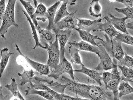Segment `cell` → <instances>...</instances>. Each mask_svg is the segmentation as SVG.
<instances>
[{"label": "cell", "mask_w": 133, "mask_h": 100, "mask_svg": "<svg viewBox=\"0 0 133 100\" xmlns=\"http://www.w3.org/2000/svg\"><path fill=\"white\" fill-rule=\"evenodd\" d=\"M62 78L63 81L68 85L66 88L68 90L83 98L91 100H108L112 99L113 96L111 91L102 86L78 83L64 76Z\"/></svg>", "instance_id": "cell-1"}, {"label": "cell", "mask_w": 133, "mask_h": 100, "mask_svg": "<svg viewBox=\"0 0 133 100\" xmlns=\"http://www.w3.org/2000/svg\"><path fill=\"white\" fill-rule=\"evenodd\" d=\"M105 41H100L98 45L101 44L104 46L108 54L112 58L114 63L117 65V61H120L124 57L125 53L122 42L113 39L111 40L107 34H104Z\"/></svg>", "instance_id": "cell-2"}, {"label": "cell", "mask_w": 133, "mask_h": 100, "mask_svg": "<svg viewBox=\"0 0 133 100\" xmlns=\"http://www.w3.org/2000/svg\"><path fill=\"white\" fill-rule=\"evenodd\" d=\"M16 0H9L5 12L2 17V23L0 29V34L2 37L5 39V34L11 26L18 27L15 22V7Z\"/></svg>", "instance_id": "cell-3"}, {"label": "cell", "mask_w": 133, "mask_h": 100, "mask_svg": "<svg viewBox=\"0 0 133 100\" xmlns=\"http://www.w3.org/2000/svg\"><path fill=\"white\" fill-rule=\"evenodd\" d=\"M65 49L60 51V63L56 68L51 71L48 76L57 79L63 74H68L72 80H75L74 70L71 63L66 59L65 55Z\"/></svg>", "instance_id": "cell-4"}, {"label": "cell", "mask_w": 133, "mask_h": 100, "mask_svg": "<svg viewBox=\"0 0 133 100\" xmlns=\"http://www.w3.org/2000/svg\"><path fill=\"white\" fill-rule=\"evenodd\" d=\"M30 85L38 90L48 91L53 96L55 100H81V98L78 97H73L64 93L57 92L52 90L42 82H40L37 77H34L32 83H30Z\"/></svg>", "instance_id": "cell-5"}, {"label": "cell", "mask_w": 133, "mask_h": 100, "mask_svg": "<svg viewBox=\"0 0 133 100\" xmlns=\"http://www.w3.org/2000/svg\"><path fill=\"white\" fill-rule=\"evenodd\" d=\"M100 52L98 57L100 62L95 70L98 71H107L117 67V65L115 64L112 58L108 54L104 46L99 44L98 45Z\"/></svg>", "instance_id": "cell-6"}, {"label": "cell", "mask_w": 133, "mask_h": 100, "mask_svg": "<svg viewBox=\"0 0 133 100\" xmlns=\"http://www.w3.org/2000/svg\"><path fill=\"white\" fill-rule=\"evenodd\" d=\"M58 41L56 36L55 41L51 45L46 47L48 54V58L46 65L49 66L50 71L55 70L60 63V51Z\"/></svg>", "instance_id": "cell-7"}, {"label": "cell", "mask_w": 133, "mask_h": 100, "mask_svg": "<svg viewBox=\"0 0 133 100\" xmlns=\"http://www.w3.org/2000/svg\"><path fill=\"white\" fill-rule=\"evenodd\" d=\"M77 11L70 14L54 25L52 30L54 32L60 30L75 29L78 28V20L75 15Z\"/></svg>", "instance_id": "cell-8"}, {"label": "cell", "mask_w": 133, "mask_h": 100, "mask_svg": "<svg viewBox=\"0 0 133 100\" xmlns=\"http://www.w3.org/2000/svg\"><path fill=\"white\" fill-rule=\"evenodd\" d=\"M15 47L17 51L20 55L23 57L26 61L31 66L42 75L48 76L50 73V70L49 66L47 65L43 64L34 61L22 53L19 46L16 44H15Z\"/></svg>", "instance_id": "cell-9"}, {"label": "cell", "mask_w": 133, "mask_h": 100, "mask_svg": "<svg viewBox=\"0 0 133 100\" xmlns=\"http://www.w3.org/2000/svg\"><path fill=\"white\" fill-rule=\"evenodd\" d=\"M121 80L119 72L116 73L114 77L104 83L105 88L112 93L115 100H121L119 97L118 88Z\"/></svg>", "instance_id": "cell-10"}, {"label": "cell", "mask_w": 133, "mask_h": 100, "mask_svg": "<svg viewBox=\"0 0 133 100\" xmlns=\"http://www.w3.org/2000/svg\"><path fill=\"white\" fill-rule=\"evenodd\" d=\"M36 29L39 36L40 43L44 47H46L55 41L56 35L50 30L43 29L40 26Z\"/></svg>", "instance_id": "cell-11"}, {"label": "cell", "mask_w": 133, "mask_h": 100, "mask_svg": "<svg viewBox=\"0 0 133 100\" xmlns=\"http://www.w3.org/2000/svg\"><path fill=\"white\" fill-rule=\"evenodd\" d=\"M77 19L78 20V28L89 32L91 31L95 32L98 24L101 23L102 21V18L94 21L87 19H79L78 18Z\"/></svg>", "instance_id": "cell-12"}, {"label": "cell", "mask_w": 133, "mask_h": 100, "mask_svg": "<svg viewBox=\"0 0 133 100\" xmlns=\"http://www.w3.org/2000/svg\"><path fill=\"white\" fill-rule=\"evenodd\" d=\"M109 15L110 18L107 16L104 17V19L106 21H109L116 29L125 34H129L127 30V24L125 22L126 20L129 19L128 17H125L122 18H118L110 13H109Z\"/></svg>", "instance_id": "cell-13"}, {"label": "cell", "mask_w": 133, "mask_h": 100, "mask_svg": "<svg viewBox=\"0 0 133 100\" xmlns=\"http://www.w3.org/2000/svg\"><path fill=\"white\" fill-rule=\"evenodd\" d=\"M74 72H79L87 75L90 78L93 80L100 86H102V72H99L96 70H91L87 68L85 66L82 67V68L79 70H74Z\"/></svg>", "instance_id": "cell-14"}, {"label": "cell", "mask_w": 133, "mask_h": 100, "mask_svg": "<svg viewBox=\"0 0 133 100\" xmlns=\"http://www.w3.org/2000/svg\"><path fill=\"white\" fill-rule=\"evenodd\" d=\"M69 45L74 46L79 51H87L93 52L98 56L99 55L100 49L98 46H94L86 42L81 40L79 42L73 41L68 42Z\"/></svg>", "instance_id": "cell-15"}, {"label": "cell", "mask_w": 133, "mask_h": 100, "mask_svg": "<svg viewBox=\"0 0 133 100\" xmlns=\"http://www.w3.org/2000/svg\"><path fill=\"white\" fill-rule=\"evenodd\" d=\"M104 23H99L97 29L95 32H103L107 34L111 40L120 33L116 30V28L109 21H106Z\"/></svg>", "instance_id": "cell-16"}, {"label": "cell", "mask_w": 133, "mask_h": 100, "mask_svg": "<svg viewBox=\"0 0 133 100\" xmlns=\"http://www.w3.org/2000/svg\"><path fill=\"white\" fill-rule=\"evenodd\" d=\"M61 2V1H58L47 9L45 16V17L48 20L49 23L47 27V30H51L53 29L54 26V20L57 9Z\"/></svg>", "instance_id": "cell-17"}, {"label": "cell", "mask_w": 133, "mask_h": 100, "mask_svg": "<svg viewBox=\"0 0 133 100\" xmlns=\"http://www.w3.org/2000/svg\"><path fill=\"white\" fill-rule=\"evenodd\" d=\"M63 3L59 10L56 15L54 20V25L58 23L64 18L68 16L70 14L67 11V5L69 4L70 5H75L76 1H68V0H61Z\"/></svg>", "instance_id": "cell-18"}, {"label": "cell", "mask_w": 133, "mask_h": 100, "mask_svg": "<svg viewBox=\"0 0 133 100\" xmlns=\"http://www.w3.org/2000/svg\"><path fill=\"white\" fill-rule=\"evenodd\" d=\"M79 33V36L83 41L89 43L94 46H98V44L96 42V40H98L100 41H104L103 39L98 36V35H95L91 34L90 32L83 30L79 28L76 29Z\"/></svg>", "instance_id": "cell-19"}, {"label": "cell", "mask_w": 133, "mask_h": 100, "mask_svg": "<svg viewBox=\"0 0 133 100\" xmlns=\"http://www.w3.org/2000/svg\"><path fill=\"white\" fill-rule=\"evenodd\" d=\"M57 37L58 42L60 44V51L65 49V46L70 36L71 31L70 29L60 30L54 32Z\"/></svg>", "instance_id": "cell-20"}, {"label": "cell", "mask_w": 133, "mask_h": 100, "mask_svg": "<svg viewBox=\"0 0 133 100\" xmlns=\"http://www.w3.org/2000/svg\"><path fill=\"white\" fill-rule=\"evenodd\" d=\"M25 96L31 95H36L41 96L47 100H55L50 93L46 90H38L32 86L28 87L25 90Z\"/></svg>", "instance_id": "cell-21"}, {"label": "cell", "mask_w": 133, "mask_h": 100, "mask_svg": "<svg viewBox=\"0 0 133 100\" xmlns=\"http://www.w3.org/2000/svg\"><path fill=\"white\" fill-rule=\"evenodd\" d=\"M14 53L8 52V48H5L1 50V61L0 63V77H2V74L6 67L9 61L10 57Z\"/></svg>", "instance_id": "cell-22"}, {"label": "cell", "mask_w": 133, "mask_h": 100, "mask_svg": "<svg viewBox=\"0 0 133 100\" xmlns=\"http://www.w3.org/2000/svg\"><path fill=\"white\" fill-rule=\"evenodd\" d=\"M23 12L26 18L27 21L29 22L31 28L32 32V34H33V37L34 38V40H35V46L33 48V49H35L37 47H40L41 48L44 49H47L46 47H44L42 46L40 43L38 37L37 32V29L36 28L35 25L33 23L30 17L27 13L24 10H23Z\"/></svg>", "instance_id": "cell-23"}, {"label": "cell", "mask_w": 133, "mask_h": 100, "mask_svg": "<svg viewBox=\"0 0 133 100\" xmlns=\"http://www.w3.org/2000/svg\"><path fill=\"white\" fill-rule=\"evenodd\" d=\"M5 88L11 92L13 96L18 100H26L20 92L18 88L16 80L14 78H11V82L9 84H6Z\"/></svg>", "instance_id": "cell-24"}, {"label": "cell", "mask_w": 133, "mask_h": 100, "mask_svg": "<svg viewBox=\"0 0 133 100\" xmlns=\"http://www.w3.org/2000/svg\"><path fill=\"white\" fill-rule=\"evenodd\" d=\"M18 75L21 77L20 85L23 86L27 83H32L35 77V72L32 70H24L23 73H21L18 72Z\"/></svg>", "instance_id": "cell-25"}, {"label": "cell", "mask_w": 133, "mask_h": 100, "mask_svg": "<svg viewBox=\"0 0 133 100\" xmlns=\"http://www.w3.org/2000/svg\"><path fill=\"white\" fill-rule=\"evenodd\" d=\"M91 6L89 9V12L91 16L98 18L102 16V7L98 0H93L91 2Z\"/></svg>", "instance_id": "cell-26"}, {"label": "cell", "mask_w": 133, "mask_h": 100, "mask_svg": "<svg viewBox=\"0 0 133 100\" xmlns=\"http://www.w3.org/2000/svg\"><path fill=\"white\" fill-rule=\"evenodd\" d=\"M122 72L121 78L126 82H133V69L127 67L117 65Z\"/></svg>", "instance_id": "cell-27"}, {"label": "cell", "mask_w": 133, "mask_h": 100, "mask_svg": "<svg viewBox=\"0 0 133 100\" xmlns=\"http://www.w3.org/2000/svg\"><path fill=\"white\" fill-rule=\"evenodd\" d=\"M118 90L119 97L122 96L133 93V87L130 85L129 82L121 80L119 85Z\"/></svg>", "instance_id": "cell-28"}, {"label": "cell", "mask_w": 133, "mask_h": 100, "mask_svg": "<svg viewBox=\"0 0 133 100\" xmlns=\"http://www.w3.org/2000/svg\"><path fill=\"white\" fill-rule=\"evenodd\" d=\"M69 46V52L71 57V62L80 65L82 67L85 66L82 62L81 58L79 54V50L74 46L71 45Z\"/></svg>", "instance_id": "cell-29"}, {"label": "cell", "mask_w": 133, "mask_h": 100, "mask_svg": "<svg viewBox=\"0 0 133 100\" xmlns=\"http://www.w3.org/2000/svg\"><path fill=\"white\" fill-rule=\"evenodd\" d=\"M113 39L116 41L133 46V36L129 34L119 33Z\"/></svg>", "instance_id": "cell-30"}, {"label": "cell", "mask_w": 133, "mask_h": 100, "mask_svg": "<svg viewBox=\"0 0 133 100\" xmlns=\"http://www.w3.org/2000/svg\"><path fill=\"white\" fill-rule=\"evenodd\" d=\"M46 11L47 9L43 3H40L37 7L33 16L36 18H37L45 17Z\"/></svg>", "instance_id": "cell-31"}, {"label": "cell", "mask_w": 133, "mask_h": 100, "mask_svg": "<svg viewBox=\"0 0 133 100\" xmlns=\"http://www.w3.org/2000/svg\"><path fill=\"white\" fill-rule=\"evenodd\" d=\"M114 9L117 12L123 14L128 18L133 20V8L132 7H126L123 8H116Z\"/></svg>", "instance_id": "cell-32"}, {"label": "cell", "mask_w": 133, "mask_h": 100, "mask_svg": "<svg viewBox=\"0 0 133 100\" xmlns=\"http://www.w3.org/2000/svg\"><path fill=\"white\" fill-rule=\"evenodd\" d=\"M119 65L133 69V58L130 56L125 54L123 59L119 61Z\"/></svg>", "instance_id": "cell-33"}, {"label": "cell", "mask_w": 133, "mask_h": 100, "mask_svg": "<svg viewBox=\"0 0 133 100\" xmlns=\"http://www.w3.org/2000/svg\"><path fill=\"white\" fill-rule=\"evenodd\" d=\"M5 1L1 0L0 2V19L2 20V17L5 12L6 8H5Z\"/></svg>", "instance_id": "cell-34"}, {"label": "cell", "mask_w": 133, "mask_h": 100, "mask_svg": "<svg viewBox=\"0 0 133 100\" xmlns=\"http://www.w3.org/2000/svg\"><path fill=\"white\" fill-rule=\"evenodd\" d=\"M2 89L3 87L1 85L0 87V100H11V99L13 96L12 95L8 94L5 96L3 95L2 92Z\"/></svg>", "instance_id": "cell-35"}, {"label": "cell", "mask_w": 133, "mask_h": 100, "mask_svg": "<svg viewBox=\"0 0 133 100\" xmlns=\"http://www.w3.org/2000/svg\"><path fill=\"white\" fill-rule=\"evenodd\" d=\"M115 1L123 3L126 7H132L133 0H117Z\"/></svg>", "instance_id": "cell-36"}, {"label": "cell", "mask_w": 133, "mask_h": 100, "mask_svg": "<svg viewBox=\"0 0 133 100\" xmlns=\"http://www.w3.org/2000/svg\"><path fill=\"white\" fill-rule=\"evenodd\" d=\"M126 27L127 28L133 30V20H132L130 22L127 24Z\"/></svg>", "instance_id": "cell-37"}, {"label": "cell", "mask_w": 133, "mask_h": 100, "mask_svg": "<svg viewBox=\"0 0 133 100\" xmlns=\"http://www.w3.org/2000/svg\"><path fill=\"white\" fill-rule=\"evenodd\" d=\"M81 100H91V99H88L87 98H81Z\"/></svg>", "instance_id": "cell-38"}, {"label": "cell", "mask_w": 133, "mask_h": 100, "mask_svg": "<svg viewBox=\"0 0 133 100\" xmlns=\"http://www.w3.org/2000/svg\"><path fill=\"white\" fill-rule=\"evenodd\" d=\"M132 7L133 8V3L132 5Z\"/></svg>", "instance_id": "cell-39"}]
</instances>
